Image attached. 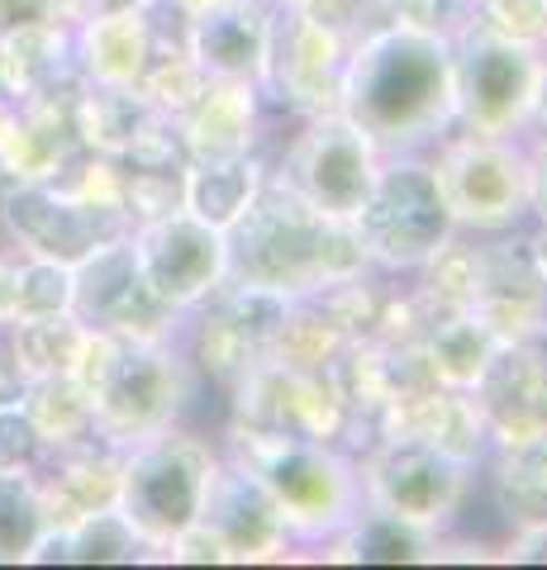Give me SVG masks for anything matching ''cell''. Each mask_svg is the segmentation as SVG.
<instances>
[{
	"label": "cell",
	"instance_id": "1",
	"mask_svg": "<svg viewBox=\"0 0 547 570\" xmlns=\"http://www.w3.org/2000/svg\"><path fill=\"white\" fill-rule=\"evenodd\" d=\"M0 219L20 243H29L39 257L48 262H77L91 253V228H86L81 214L58 200L43 186H10L0 190Z\"/></svg>",
	"mask_w": 547,
	"mask_h": 570
},
{
	"label": "cell",
	"instance_id": "2",
	"mask_svg": "<svg viewBox=\"0 0 547 570\" xmlns=\"http://www.w3.org/2000/svg\"><path fill=\"white\" fill-rule=\"evenodd\" d=\"M129 499H134V509H138V519L144 523L176 528V523L191 519V509H196V480H191L186 461L157 456L134 475Z\"/></svg>",
	"mask_w": 547,
	"mask_h": 570
},
{
	"label": "cell",
	"instance_id": "3",
	"mask_svg": "<svg viewBox=\"0 0 547 570\" xmlns=\"http://www.w3.org/2000/svg\"><path fill=\"white\" fill-rule=\"evenodd\" d=\"M43 542V504L20 471H0V561H29Z\"/></svg>",
	"mask_w": 547,
	"mask_h": 570
},
{
	"label": "cell",
	"instance_id": "4",
	"mask_svg": "<svg viewBox=\"0 0 547 570\" xmlns=\"http://www.w3.org/2000/svg\"><path fill=\"white\" fill-rule=\"evenodd\" d=\"M205 272H209V247L196 228H172V234L157 238V247L148 253V276H153L157 291L186 295Z\"/></svg>",
	"mask_w": 547,
	"mask_h": 570
},
{
	"label": "cell",
	"instance_id": "5",
	"mask_svg": "<svg viewBox=\"0 0 547 570\" xmlns=\"http://www.w3.org/2000/svg\"><path fill=\"white\" fill-rule=\"evenodd\" d=\"M433 77H438V71H433V62L423 58V52H395V58H385V67L377 71V81H372L377 115H385V119L410 115L414 105L429 96Z\"/></svg>",
	"mask_w": 547,
	"mask_h": 570
},
{
	"label": "cell",
	"instance_id": "6",
	"mask_svg": "<svg viewBox=\"0 0 547 570\" xmlns=\"http://www.w3.org/2000/svg\"><path fill=\"white\" fill-rule=\"evenodd\" d=\"M67 276H62V262H48L43 266H29V272H14V314L20 318H52L67 305Z\"/></svg>",
	"mask_w": 547,
	"mask_h": 570
},
{
	"label": "cell",
	"instance_id": "7",
	"mask_svg": "<svg viewBox=\"0 0 547 570\" xmlns=\"http://www.w3.org/2000/svg\"><path fill=\"white\" fill-rule=\"evenodd\" d=\"M39 452V428L20 404H0V471H25Z\"/></svg>",
	"mask_w": 547,
	"mask_h": 570
},
{
	"label": "cell",
	"instance_id": "8",
	"mask_svg": "<svg viewBox=\"0 0 547 570\" xmlns=\"http://www.w3.org/2000/svg\"><path fill=\"white\" fill-rule=\"evenodd\" d=\"M476 86H481V96L490 100V105H505L509 96L519 91V67L509 62V58H500V52H490V58H481L476 62Z\"/></svg>",
	"mask_w": 547,
	"mask_h": 570
},
{
	"label": "cell",
	"instance_id": "9",
	"mask_svg": "<svg viewBox=\"0 0 547 570\" xmlns=\"http://www.w3.org/2000/svg\"><path fill=\"white\" fill-rule=\"evenodd\" d=\"M72 557L77 561H115L125 557V532H119L115 523H100V532H81V538L72 542Z\"/></svg>",
	"mask_w": 547,
	"mask_h": 570
},
{
	"label": "cell",
	"instance_id": "10",
	"mask_svg": "<svg viewBox=\"0 0 547 570\" xmlns=\"http://www.w3.org/2000/svg\"><path fill=\"white\" fill-rule=\"evenodd\" d=\"M43 20H48V0H0V39L39 29Z\"/></svg>",
	"mask_w": 547,
	"mask_h": 570
},
{
	"label": "cell",
	"instance_id": "11",
	"mask_svg": "<svg viewBox=\"0 0 547 570\" xmlns=\"http://www.w3.org/2000/svg\"><path fill=\"white\" fill-rule=\"evenodd\" d=\"M205 48H215L224 62H238L243 52H248V43L238 39V29H234V24H219V29H209V33H205Z\"/></svg>",
	"mask_w": 547,
	"mask_h": 570
},
{
	"label": "cell",
	"instance_id": "12",
	"mask_svg": "<svg viewBox=\"0 0 547 570\" xmlns=\"http://www.w3.org/2000/svg\"><path fill=\"white\" fill-rule=\"evenodd\" d=\"M14 314V272H6V262H0V324Z\"/></svg>",
	"mask_w": 547,
	"mask_h": 570
}]
</instances>
